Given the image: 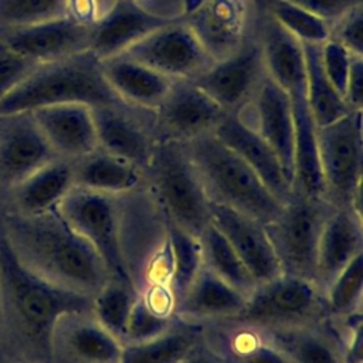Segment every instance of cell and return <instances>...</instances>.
Here are the masks:
<instances>
[{
    "mask_svg": "<svg viewBox=\"0 0 363 363\" xmlns=\"http://www.w3.org/2000/svg\"><path fill=\"white\" fill-rule=\"evenodd\" d=\"M3 240L21 265L65 291L92 298L109 277L92 245L57 208L41 214H9Z\"/></svg>",
    "mask_w": 363,
    "mask_h": 363,
    "instance_id": "cell-1",
    "label": "cell"
},
{
    "mask_svg": "<svg viewBox=\"0 0 363 363\" xmlns=\"http://www.w3.org/2000/svg\"><path fill=\"white\" fill-rule=\"evenodd\" d=\"M118 245L125 279L138 296L170 289V223L146 182L116 194Z\"/></svg>",
    "mask_w": 363,
    "mask_h": 363,
    "instance_id": "cell-2",
    "label": "cell"
},
{
    "mask_svg": "<svg viewBox=\"0 0 363 363\" xmlns=\"http://www.w3.org/2000/svg\"><path fill=\"white\" fill-rule=\"evenodd\" d=\"M0 288L18 330L35 354V363H48L50 333L61 315L74 309H91L92 298L58 288L21 265L3 237Z\"/></svg>",
    "mask_w": 363,
    "mask_h": 363,
    "instance_id": "cell-3",
    "label": "cell"
},
{
    "mask_svg": "<svg viewBox=\"0 0 363 363\" xmlns=\"http://www.w3.org/2000/svg\"><path fill=\"white\" fill-rule=\"evenodd\" d=\"M68 102L92 108L122 102L108 85L101 61L91 50L38 62L20 85L0 101V113Z\"/></svg>",
    "mask_w": 363,
    "mask_h": 363,
    "instance_id": "cell-4",
    "label": "cell"
},
{
    "mask_svg": "<svg viewBox=\"0 0 363 363\" xmlns=\"http://www.w3.org/2000/svg\"><path fill=\"white\" fill-rule=\"evenodd\" d=\"M186 146L211 203L233 208L262 224L279 213L282 201L214 133L196 138Z\"/></svg>",
    "mask_w": 363,
    "mask_h": 363,
    "instance_id": "cell-5",
    "label": "cell"
},
{
    "mask_svg": "<svg viewBox=\"0 0 363 363\" xmlns=\"http://www.w3.org/2000/svg\"><path fill=\"white\" fill-rule=\"evenodd\" d=\"M145 182L170 224L200 237L211 223V201L186 143L160 140L145 167Z\"/></svg>",
    "mask_w": 363,
    "mask_h": 363,
    "instance_id": "cell-6",
    "label": "cell"
},
{
    "mask_svg": "<svg viewBox=\"0 0 363 363\" xmlns=\"http://www.w3.org/2000/svg\"><path fill=\"white\" fill-rule=\"evenodd\" d=\"M325 199L363 217V111L316 128Z\"/></svg>",
    "mask_w": 363,
    "mask_h": 363,
    "instance_id": "cell-7",
    "label": "cell"
},
{
    "mask_svg": "<svg viewBox=\"0 0 363 363\" xmlns=\"http://www.w3.org/2000/svg\"><path fill=\"white\" fill-rule=\"evenodd\" d=\"M335 206L291 191L279 213L264 224L281 271L313 282L319 238Z\"/></svg>",
    "mask_w": 363,
    "mask_h": 363,
    "instance_id": "cell-8",
    "label": "cell"
},
{
    "mask_svg": "<svg viewBox=\"0 0 363 363\" xmlns=\"http://www.w3.org/2000/svg\"><path fill=\"white\" fill-rule=\"evenodd\" d=\"M325 318V296L315 282L282 272L257 284L241 312L231 319L262 329L315 323Z\"/></svg>",
    "mask_w": 363,
    "mask_h": 363,
    "instance_id": "cell-9",
    "label": "cell"
},
{
    "mask_svg": "<svg viewBox=\"0 0 363 363\" xmlns=\"http://www.w3.org/2000/svg\"><path fill=\"white\" fill-rule=\"evenodd\" d=\"M122 54L157 71L170 81H194L213 62L183 18L157 27Z\"/></svg>",
    "mask_w": 363,
    "mask_h": 363,
    "instance_id": "cell-10",
    "label": "cell"
},
{
    "mask_svg": "<svg viewBox=\"0 0 363 363\" xmlns=\"http://www.w3.org/2000/svg\"><path fill=\"white\" fill-rule=\"evenodd\" d=\"M61 217L96 251L108 275L125 279L118 245L116 194L72 187L58 203Z\"/></svg>",
    "mask_w": 363,
    "mask_h": 363,
    "instance_id": "cell-11",
    "label": "cell"
},
{
    "mask_svg": "<svg viewBox=\"0 0 363 363\" xmlns=\"http://www.w3.org/2000/svg\"><path fill=\"white\" fill-rule=\"evenodd\" d=\"M182 18L213 61L237 51L257 28L248 0H187Z\"/></svg>",
    "mask_w": 363,
    "mask_h": 363,
    "instance_id": "cell-12",
    "label": "cell"
},
{
    "mask_svg": "<svg viewBox=\"0 0 363 363\" xmlns=\"http://www.w3.org/2000/svg\"><path fill=\"white\" fill-rule=\"evenodd\" d=\"M98 147L145 170L160 142L155 111L116 102L92 108Z\"/></svg>",
    "mask_w": 363,
    "mask_h": 363,
    "instance_id": "cell-13",
    "label": "cell"
},
{
    "mask_svg": "<svg viewBox=\"0 0 363 363\" xmlns=\"http://www.w3.org/2000/svg\"><path fill=\"white\" fill-rule=\"evenodd\" d=\"M265 74L261 45L255 31L242 45L211 65L193 82L224 112H238L252 96Z\"/></svg>",
    "mask_w": 363,
    "mask_h": 363,
    "instance_id": "cell-14",
    "label": "cell"
},
{
    "mask_svg": "<svg viewBox=\"0 0 363 363\" xmlns=\"http://www.w3.org/2000/svg\"><path fill=\"white\" fill-rule=\"evenodd\" d=\"M122 349L91 309H74L61 315L51 329L48 363H121Z\"/></svg>",
    "mask_w": 363,
    "mask_h": 363,
    "instance_id": "cell-15",
    "label": "cell"
},
{
    "mask_svg": "<svg viewBox=\"0 0 363 363\" xmlns=\"http://www.w3.org/2000/svg\"><path fill=\"white\" fill-rule=\"evenodd\" d=\"M225 113L193 81H172L155 111L159 139L187 143L213 133Z\"/></svg>",
    "mask_w": 363,
    "mask_h": 363,
    "instance_id": "cell-16",
    "label": "cell"
},
{
    "mask_svg": "<svg viewBox=\"0 0 363 363\" xmlns=\"http://www.w3.org/2000/svg\"><path fill=\"white\" fill-rule=\"evenodd\" d=\"M235 113L275 152L291 183L295 139L291 96L265 72L250 101Z\"/></svg>",
    "mask_w": 363,
    "mask_h": 363,
    "instance_id": "cell-17",
    "label": "cell"
},
{
    "mask_svg": "<svg viewBox=\"0 0 363 363\" xmlns=\"http://www.w3.org/2000/svg\"><path fill=\"white\" fill-rule=\"evenodd\" d=\"M92 26L68 16L26 26H0V41L37 62L91 50Z\"/></svg>",
    "mask_w": 363,
    "mask_h": 363,
    "instance_id": "cell-18",
    "label": "cell"
},
{
    "mask_svg": "<svg viewBox=\"0 0 363 363\" xmlns=\"http://www.w3.org/2000/svg\"><path fill=\"white\" fill-rule=\"evenodd\" d=\"M57 156L30 111L0 113V179L17 184Z\"/></svg>",
    "mask_w": 363,
    "mask_h": 363,
    "instance_id": "cell-19",
    "label": "cell"
},
{
    "mask_svg": "<svg viewBox=\"0 0 363 363\" xmlns=\"http://www.w3.org/2000/svg\"><path fill=\"white\" fill-rule=\"evenodd\" d=\"M30 112L57 157L75 162L98 147L92 106L68 102Z\"/></svg>",
    "mask_w": 363,
    "mask_h": 363,
    "instance_id": "cell-20",
    "label": "cell"
},
{
    "mask_svg": "<svg viewBox=\"0 0 363 363\" xmlns=\"http://www.w3.org/2000/svg\"><path fill=\"white\" fill-rule=\"evenodd\" d=\"M211 223L224 235L258 284L282 274L262 223L214 203H211Z\"/></svg>",
    "mask_w": 363,
    "mask_h": 363,
    "instance_id": "cell-21",
    "label": "cell"
},
{
    "mask_svg": "<svg viewBox=\"0 0 363 363\" xmlns=\"http://www.w3.org/2000/svg\"><path fill=\"white\" fill-rule=\"evenodd\" d=\"M363 254V217L350 207H333L329 214L316 252L315 285L322 294L333 279Z\"/></svg>",
    "mask_w": 363,
    "mask_h": 363,
    "instance_id": "cell-22",
    "label": "cell"
},
{
    "mask_svg": "<svg viewBox=\"0 0 363 363\" xmlns=\"http://www.w3.org/2000/svg\"><path fill=\"white\" fill-rule=\"evenodd\" d=\"M167 21L136 0H111L92 26L91 51L99 58L122 54L138 40Z\"/></svg>",
    "mask_w": 363,
    "mask_h": 363,
    "instance_id": "cell-23",
    "label": "cell"
},
{
    "mask_svg": "<svg viewBox=\"0 0 363 363\" xmlns=\"http://www.w3.org/2000/svg\"><path fill=\"white\" fill-rule=\"evenodd\" d=\"M213 133L257 173L279 201L284 203L289 197L291 183L275 152L235 112L225 113Z\"/></svg>",
    "mask_w": 363,
    "mask_h": 363,
    "instance_id": "cell-24",
    "label": "cell"
},
{
    "mask_svg": "<svg viewBox=\"0 0 363 363\" xmlns=\"http://www.w3.org/2000/svg\"><path fill=\"white\" fill-rule=\"evenodd\" d=\"M259 332L289 363H345L343 340L328 318L315 323L262 328Z\"/></svg>",
    "mask_w": 363,
    "mask_h": 363,
    "instance_id": "cell-25",
    "label": "cell"
},
{
    "mask_svg": "<svg viewBox=\"0 0 363 363\" xmlns=\"http://www.w3.org/2000/svg\"><path fill=\"white\" fill-rule=\"evenodd\" d=\"M264 68L289 96L305 95V54L302 43L289 34L271 16L257 21Z\"/></svg>",
    "mask_w": 363,
    "mask_h": 363,
    "instance_id": "cell-26",
    "label": "cell"
},
{
    "mask_svg": "<svg viewBox=\"0 0 363 363\" xmlns=\"http://www.w3.org/2000/svg\"><path fill=\"white\" fill-rule=\"evenodd\" d=\"M245 302L247 298L242 294L201 265L187 291L176 302L174 316L190 323L206 325L237 316Z\"/></svg>",
    "mask_w": 363,
    "mask_h": 363,
    "instance_id": "cell-27",
    "label": "cell"
},
{
    "mask_svg": "<svg viewBox=\"0 0 363 363\" xmlns=\"http://www.w3.org/2000/svg\"><path fill=\"white\" fill-rule=\"evenodd\" d=\"M201 339L224 363H289L258 328L237 319L203 325Z\"/></svg>",
    "mask_w": 363,
    "mask_h": 363,
    "instance_id": "cell-28",
    "label": "cell"
},
{
    "mask_svg": "<svg viewBox=\"0 0 363 363\" xmlns=\"http://www.w3.org/2000/svg\"><path fill=\"white\" fill-rule=\"evenodd\" d=\"M99 61L108 85L122 102L129 105L156 111L172 84L164 75L125 54Z\"/></svg>",
    "mask_w": 363,
    "mask_h": 363,
    "instance_id": "cell-29",
    "label": "cell"
},
{
    "mask_svg": "<svg viewBox=\"0 0 363 363\" xmlns=\"http://www.w3.org/2000/svg\"><path fill=\"white\" fill-rule=\"evenodd\" d=\"M291 101L295 119L291 191L325 199L316 125L311 116L303 94L291 96Z\"/></svg>",
    "mask_w": 363,
    "mask_h": 363,
    "instance_id": "cell-30",
    "label": "cell"
},
{
    "mask_svg": "<svg viewBox=\"0 0 363 363\" xmlns=\"http://www.w3.org/2000/svg\"><path fill=\"white\" fill-rule=\"evenodd\" d=\"M74 163V186L91 191L121 194L145 183V170L96 147Z\"/></svg>",
    "mask_w": 363,
    "mask_h": 363,
    "instance_id": "cell-31",
    "label": "cell"
},
{
    "mask_svg": "<svg viewBox=\"0 0 363 363\" xmlns=\"http://www.w3.org/2000/svg\"><path fill=\"white\" fill-rule=\"evenodd\" d=\"M74 187V163L55 157L13 186L17 213L41 214L57 208Z\"/></svg>",
    "mask_w": 363,
    "mask_h": 363,
    "instance_id": "cell-32",
    "label": "cell"
},
{
    "mask_svg": "<svg viewBox=\"0 0 363 363\" xmlns=\"http://www.w3.org/2000/svg\"><path fill=\"white\" fill-rule=\"evenodd\" d=\"M203 325L190 323L176 316L163 333L133 345H125L121 363H180L200 342Z\"/></svg>",
    "mask_w": 363,
    "mask_h": 363,
    "instance_id": "cell-33",
    "label": "cell"
},
{
    "mask_svg": "<svg viewBox=\"0 0 363 363\" xmlns=\"http://www.w3.org/2000/svg\"><path fill=\"white\" fill-rule=\"evenodd\" d=\"M320 45L302 44L306 68L305 99L316 128L333 123L353 112L346 106L343 96L333 86L322 67Z\"/></svg>",
    "mask_w": 363,
    "mask_h": 363,
    "instance_id": "cell-34",
    "label": "cell"
},
{
    "mask_svg": "<svg viewBox=\"0 0 363 363\" xmlns=\"http://www.w3.org/2000/svg\"><path fill=\"white\" fill-rule=\"evenodd\" d=\"M199 241L201 265L248 298L258 282L213 223L204 228Z\"/></svg>",
    "mask_w": 363,
    "mask_h": 363,
    "instance_id": "cell-35",
    "label": "cell"
},
{
    "mask_svg": "<svg viewBox=\"0 0 363 363\" xmlns=\"http://www.w3.org/2000/svg\"><path fill=\"white\" fill-rule=\"evenodd\" d=\"M136 296L138 294L128 281L108 277L91 301V312L95 319L122 345L126 322Z\"/></svg>",
    "mask_w": 363,
    "mask_h": 363,
    "instance_id": "cell-36",
    "label": "cell"
},
{
    "mask_svg": "<svg viewBox=\"0 0 363 363\" xmlns=\"http://www.w3.org/2000/svg\"><path fill=\"white\" fill-rule=\"evenodd\" d=\"M323 296L329 319L339 320L363 313V254L333 279Z\"/></svg>",
    "mask_w": 363,
    "mask_h": 363,
    "instance_id": "cell-37",
    "label": "cell"
},
{
    "mask_svg": "<svg viewBox=\"0 0 363 363\" xmlns=\"http://www.w3.org/2000/svg\"><path fill=\"white\" fill-rule=\"evenodd\" d=\"M170 245L173 264L170 289L176 306V302L183 296L201 268V251L199 237H194L173 224H170Z\"/></svg>",
    "mask_w": 363,
    "mask_h": 363,
    "instance_id": "cell-38",
    "label": "cell"
},
{
    "mask_svg": "<svg viewBox=\"0 0 363 363\" xmlns=\"http://www.w3.org/2000/svg\"><path fill=\"white\" fill-rule=\"evenodd\" d=\"M302 44H323L330 37V24L288 0H277L269 14Z\"/></svg>",
    "mask_w": 363,
    "mask_h": 363,
    "instance_id": "cell-39",
    "label": "cell"
},
{
    "mask_svg": "<svg viewBox=\"0 0 363 363\" xmlns=\"http://www.w3.org/2000/svg\"><path fill=\"white\" fill-rule=\"evenodd\" d=\"M68 0H0V26H26L67 16Z\"/></svg>",
    "mask_w": 363,
    "mask_h": 363,
    "instance_id": "cell-40",
    "label": "cell"
},
{
    "mask_svg": "<svg viewBox=\"0 0 363 363\" xmlns=\"http://www.w3.org/2000/svg\"><path fill=\"white\" fill-rule=\"evenodd\" d=\"M174 319L176 316H163L156 313L143 302V299L136 296L126 322L123 346L142 343L163 333L166 329H169Z\"/></svg>",
    "mask_w": 363,
    "mask_h": 363,
    "instance_id": "cell-41",
    "label": "cell"
},
{
    "mask_svg": "<svg viewBox=\"0 0 363 363\" xmlns=\"http://www.w3.org/2000/svg\"><path fill=\"white\" fill-rule=\"evenodd\" d=\"M37 64L0 41V101L20 85Z\"/></svg>",
    "mask_w": 363,
    "mask_h": 363,
    "instance_id": "cell-42",
    "label": "cell"
},
{
    "mask_svg": "<svg viewBox=\"0 0 363 363\" xmlns=\"http://www.w3.org/2000/svg\"><path fill=\"white\" fill-rule=\"evenodd\" d=\"M330 40L354 55H363V3L352 7L330 24Z\"/></svg>",
    "mask_w": 363,
    "mask_h": 363,
    "instance_id": "cell-43",
    "label": "cell"
},
{
    "mask_svg": "<svg viewBox=\"0 0 363 363\" xmlns=\"http://www.w3.org/2000/svg\"><path fill=\"white\" fill-rule=\"evenodd\" d=\"M354 54L339 44L335 40H328L320 45V62L322 67L333 84V86L343 96L346 81L350 72V65Z\"/></svg>",
    "mask_w": 363,
    "mask_h": 363,
    "instance_id": "cell-44",
    "label": "cell"
},
{
    "mask_svg": "<svg viewBox=\"0 0 363 363\" xmlns=\"http://www.w3.org/2000/svg\"><path fill=\"white\" fill-rule=\"evenodd\" d=\"M296 6L306 9L308 11L319 16L329 24L337 20L352 7L362 4L363 0H288Z\"/></svg>",
    "mask_w": 363,
    "mask_h": 363,
    "instance_id": "cell-45",
    "label": "cell"
},
{
    "mask_svg": "<svg viewBox=\"0 0 363 363\" xmlns=\"http://www.w3.org/2000/svg\"><path fill=\"white\" fill-rule=\"evenodd\" d=\"M343 101L350 111H363V55H354L352 60Z\"/></svg>",
    "mask_w": 363,
    "mask_h": 363,
    "instance_id": "cell-46",
    "label": "cell"
},
{
    "mask_svg": "<svg viewBox=\"0 0 363 363\" xmlns=\"http://www.w3.org/2000/svg\"><path fill=\"white\" fill-rule=\"evenodd\" d=\"M180 363H224L204 342H200L187 353Z\"/></svg>",
    "mask_w": 363,
    "mask_h": 363,
    "instance_id": "cell-47",
    "label": "cell"
},
{
    "mask_svg": "<svg viewBox=\"0 0 363 363\" xmlns=\"http://www.w3.org/2000/svg\"><path fill=\"white\" fill-rule=\"evenodd\" d=\"M254 13H255V17H257V21L261 20L262 17L268 16L269 14V10L271 7L274 6V3L277 0H248Z\"/></svg>",
    "mask_w": 363,
    "mask_h": 363,
    "instance_id": "cell-48",
    "label": "cell"
},
{
    "mask_svg": "<svg viewBox=\"0 0 363 363\" xmlns=\"http://www.w3.org/2000/svg\"><path fill=\"white\" fill-rule=\"evenodd\" d=\"M7 363H23V362H7ZM30 363V362H28Z\"/></svg>",
    "mask_w": 363,
    "mask_h": 363,
    "instance_id": "cell-49",
    "label": "cell"
},
{
    "mask_svg": "<svg viewBox=\"0 0 363 363\" xmlns=\"http://www.w3.org/2000/svg\"><path fill=\"white\" fill-rule=\"evenodd\" d=\"M109 1H111V0H109Z\"/></svg>",
    "mask_w": 363,
    "mask_h": 363,
    "instance_id": "cell-50",
    "label": "cell"
}]
</instances>
